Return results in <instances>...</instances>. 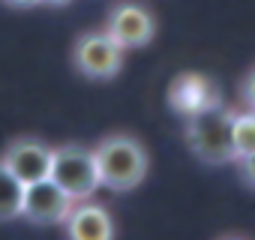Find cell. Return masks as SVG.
I'll use <instances>...</instances> for the list:
<instances>
[{
    "label": "cell",
    "instance_id": "obj_1",
    "mask_svg": "<svg viewBox=\"0 0 255 240\" xmlns=\"http://www.w3.org/2000/svg\"><path fill=\"white\" fill-rule=\"evenodd\" d=\"M96 171H99V186H108L114 192H129L147 177V150L138 138L132 135H108L96 144L93 150Z\"/></svg>",
    "mask_w": 255,
    "mask_h": 240
},
{
    "label": "cell",
    "instance_id": "obj_2",
    "mask_svg": "<svg viewBox=\"0 0 255 240\" xmlns=\"http://www.w3.org/2000/svg\"><path fill=\"white\" fill-rule=\"evenodd\" d=\"M186 141H189V150L201 162H207V165L234 162V150H231V111L216 102V105H210L204 111L189 114Z\"/></svg>",
    "mask_w": 255,
    "mask_h": 240
},
{
    "label": "cell",
    "instance_id": "obj_3",
    "mask_svg": "<svg viewBox=\"0 0 255 240\" xmlns=\"http://www.w3.org/2000/svg\"><path fill=\"white\" fill-rule=\"evenodd\" d=\"M48 177L72 198V201H84L96 192L99 186V171H96V159L93 150L81 147V144H63L51 150V171Z\"/></svg>",
    "mask_w": 255,
    "mask_h": 240
},
{
    "label": "cell",
    "instance_id": "obj_4",
    "mask_svg": "<svg viewBox=\"0 0 255 240\" xmlns=\"http://www.w3.org/2000/svg\"><path fill=\"white\" fill-rule=\"evenodd\" d=\"M123 45H117L105 30L84 33L72 48V63L87 78H114L123 66Z\"/></svg>",
    "mask_w": 255,
    "mask_h": 240
},
{
    "label": "cell",
    "instance_id": "obj_5",
    "mask_svg": "<svg viewBox=\"0 0 255 240\" xmlns=\"http://www.w3.org/2000/svg\"><path fill=\"white\" fill-rule=\"evenodd\" d=\"M72 210V198L51 180V177H42V180H33L24 186V195H21V216H27L30 222L36 225H60Z\"/></svg>",
    "mask_w": 255,
    "mask_h": 240
},
{
    "label": "cell",
    "instance_id": "obj_6",
    "mask_svg": "<svg viewBox=\"0 0 255 240\" xmlns=\"http://www.w3.org/2000/svg\"><path fill=\"white\" fill-rule=\"evenodd\" d=\"M105 33L123 48H144L156 33V21L141 3H117L108 12Z\"/></svg>",
    "mask_w": 255,
    "mask_h": 240
},
{
    "label": "cell",
    "instance_id": "obj_7",
    "mask_svg": "<svg viewBox=\"0 0 255 240\" xmlns=\"http://www.w3.org/2000/svg\"><path fill=\"white\" fill-rule=\"evenodd\" d=\"M0 162H3V165L27 186V183H33V180L48 177V171H51V147L42 144L39 138H15V141L3 150Z\"/></svg>",
    "mask_w": 255,
    "mask_h": 240
},
{
    "label": "cell",
    "instance_id": "obj_8",
    "mask_svg": "<svg viewBox=\"0 0 255 240\" xmlns=\"http://www.w3.org/2000/svg\"><path fill=\"white\" fill-rule=\"evenodd\" d=\"M168 102H171V108L177 114L189 117L195 111H204V108L216 105L219 102V90H216V84L207 75H201V72H183V75H177L171 81Z\"/></svg>",
    "mask_w": 255,
    "mask_h": 240
},
{
    "label": "cell",
    "instance_id": "obj_9",
    "mask_svg": "<svg viewBox=\"0 0 255 240\" xmlns=\"http://www.w3.org/2000/svg\"><path fill=\"white\" fill-rule=\"evenodd\" d=\"M66 234L75 240H108L114 237V222L108 216L105 207L99 204H78L69 210V216L63 219Z\"/></svg>",
    "mask_w": 255,
    "mask_h": 240
},
{
    "label": "cell",
    "instance_id": "obj_10",
    "mask_svg": "<svg viewBox=\"0 0 255 240\" xmlns=\"http://www.w3.org/2000/svg\"><path fill=\"white\" fill-rule=\"evenodd\" d=\"M21 195H24V183L0 162V222L21 216Z\"/></svg>",
    "mask_w": 255,
    "mask_h": 240
},
{
    "label": "cell",
    "instance_id": "obj_11",
    "mask_svg": "<svg viewBox=\"0 0 255 240\" xmlns=\"http://www.w3.org/2000/svg\"><path fill=\"white\" fill-rule=\"evenodd\" d=\"M231 150L234 159L255 150V111H231Z\"/></svg>",
    "mask_w": 255,
    "mask_h": 240
},
{
    "label": "cell",
    "instance_id": "obj_12",
    "mask_svg": "<svg viewBox=\"0 0 255 240\" xmlns=\"http://www.w3.org/2000/svg\"><path fill=\"white\" fill-rule=\"evenodd\" d=\"M234 162H237V174H240V180H243L246 186L255 189V150L246 153V156H240V159H234Z\"/></svg>",
    "mask_w": 255,
    "mask_h": 240
},
{
    "label": "cell",
    "instance_id": "obj_13",
    "mask_svg": "<svg viewBox=\"0 0 255 240\" xmlns=\"http://www.w3.org/2000/svg\"><path fill=\"white\" fill-rule=\"evenodd\" d=\"M240 96H243L246 108L255 111V69L246 72V78H243V84H240Z\"/></svg>",
    "mask_w": 255,
    "mask_h": 240
},
{
    "label": "cell",
    "instance_id": "obj_14",
    "mask_svg": "<svg viewBox=\"0 0 255 240\" xmlns=\"http://www.w3.org/2000/svg\"><path fill=\"white\" fill-rule=\"evenodd\" d=\"M3 3H9V6H15V9H27V6L42 3V0H3Z\"/></svg>",
    "mask_w": 255,
    "mask_h": 240
},
{
    "label": "cell",
    "instance_id": "obj_15",
    "mask_svg": "<svg viewBox=\"0 0 255 240\" xmlns=\"http://www.w3.org/2000/svg\"><path fill=\"white\" fill-rule=\"evenodd\" d=\"M42 3H54V6H63V3H69V0H42Z\"/></svg>",
    "mask_w": 255,
    "mask_h": 240
}]
</instances>
